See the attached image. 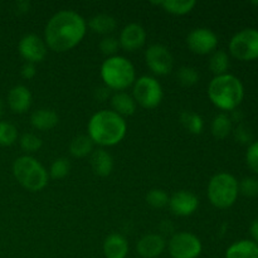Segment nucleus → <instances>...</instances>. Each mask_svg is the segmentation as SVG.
I'll return each instance as SVG.
<instances>
[{
	"instance_id": "obj_1",
	"label": "nucleus",
	"mask_w": 258,
	"mask_h": 258,
	"mask_svg": "<svg viewBox=\"0 0 258 258\" xmlns=\"http://www.w3.org/2000/svg\"><path fill=\"white\" fill-rule=\"evenodd\" d=\"M87 32V22L75 10H59L49 20L44 29V42L57 53L71 50L80 44Z\"/></svg>"
},
{
	"instance_id": "obj_2",
	"label": "nucleus",
	"mask_w": 258,
	"mask_h": 258,
	"mask_svg": "<svg viewBox=\"0 0 258 258\" xmlns=\"http://www.w3.org/2000/svg\"><path fill=\"white\" fill-rule=\"evenodd\" d=\"M88 136L93 144L103 146H115L123 140L127 125L122 116L112 110H101L92 115L87 125Z\"/></svg>"
},
{
	"instance_id": "obj_3",
	"label": "nucleus",
	"mask_w": 258,
	"mask_h": 258,
	"mask_svg": "<svg viewBox=\"0 0 258 258\" xmlns=\"http://www.w3.org/2000/svg\"><path fill=\"white\" fill-rule=\"evenodd\" d=\"M244 96V88L236 76H216L208 85V97L214 106L223 111H234Z\"/></svg>"
},
{
	"instance_id": "obj_4",
	"label": "nucleus",
	"mask_w": 258,
	"mask_h": 258,
	"mask_svg": "<svg viewBox=\"0 0 258 258\" xmlns=\"http://www.w3.org/2000/svg\"><path fill=\"white\" fill-rule=\"evenodd\" d=\"M100 75L106 87L116 92L128 88L136 80L135 67L131 60L118 54L103 60Z\"/></svg>"
},
{
	"instance_id": "obj_5",
	"label": "nucleus",
	"mask_w": 258,
	"mask_h": 258,
	"mask_svg": "<svg viewBox=\"0 0 258 258\" xmlns=\"http://www.w3.org/2000/svg\"><path fill=\"white\" fill-rule=\"evenodd\" d=\"M13 174L18 183L29 191H40L48 185L49 174L33 156L23 155L15 159Z\"/></svg>"
},
{
	"instance_id": "obj_6",
	"label": "nucleus",
	"mask_w": 258,
	"mask_h": 258,
	"mask_svg": "<svg viewBox=\"0 0 258 258\" xmlns=\"http://www.w3.org/2000/svg\"><path fill=\"white\" fill-rule=\"evenodd\" d=\"M208 199L216 208L227 209L233 206L239 194L238 180L229 173L212 176L207 189Z\"/></svg>"
},
{
	"instance_id": "obj_7",
	"label": "nucleus",
	"mask_w": 258,
	"mask_h": 258,
	"mask_svg": "<svg viewBox=\"0 0 258 258\" xmlns=\"http://www.w3.org/2000/svg\"><path fill=\"white\" fill-rule=\"evenodd\" d=\"M133 97L144 108H155L161 103L164 91L161 83L153 76H141L134 82Z\"/></svg>"
},
{
	"instance_id": "obj_8",
	"label": "nucleus",
	"mask_w": 258,
	"mask_h": 258,
	"mask_svg": "<svg viewBox=\"0 0 258 258\" xmlns=\"http://www.w3.org/2000/svg\"><path fill=\"white\" fill-rule=\"evenodd\" d=\"M229 52L239 60H253L258 58V30L247 28L236 33L229 42Z\"/></svg>"
},
{
	"instance_id": "obj_9",
	"label": "nucleus",
	"mask_w": 258,
	"mask_h": 258,
	"mask_svg": "<svg viewBox=\"0 0 258 258\" xmlns=\"http://www.w3.org/2000/svg\"><path fill=\"white\" fill-rule=\"evenodd\" d=\"M171 258H198L203 251L199 237L190 232H179L173 234L168 244Z\"/></svg>"
},
{
	"instance_id": "obj_10",
	"label": "nucleus",
	"mask_w": 258,
	"mask_h": 258,
	"mask_svg": "<svg viewBox=\"0 0 258 258\" xmlns=\"http://www.w3.org/2000/svg\"><path fill=\"white\" fill-rule=\"evenodd\" d=\"M145 62L149 70L156 76L169 75L174 67V57L170 49L159 43L149 45L145 50Z\"/></svg>"
},
{
	"instance_id": "obj_11",
	"label": "nucleus",
	"mask_w": 258,
	"mask_h": 258,
	"mask_svg": "<svg viewBox=\"0 0 258 258\" xmlns=\"http://www.w3.org/2000/svg\"><path fill=\"white\" fill-rule=\"evenodd\" d=\"M186 45L196 54H211L217 50L218 37L209 28H196L186 35Z\"/></svg>"
},
{
	"instance_id": "obj_12",
	"label": "nucleus",
	"mask_w": 258,
	"mask_h": 258,
	"mask_svg": "<svg viewBox=\"0 0 258 258\" xmlns=\"http://www.w3.org/2000/svg\"><path fill=\"white\" fill-rule=\"evenodd\" d=\"M19 54L25 59V62L30 63H40L47 55L48 47L45 44L44 39L37 34H25L18 44Z\"/></svg>"
},
{
	"instance_id": "obj_13",
	"label": "nucleus",
	"mask_w": 258,
	"mask_h": 258,
	"mask_svg": "<svg viewBox=\"0 0 258 258\" xmlns=\"http://www.w3.org/2000/svg\"><path fill=\"white\" fill-rule=\"evenodd\" d=\"M169 208L175 216L189 217L197 212L199 207V199L189 190H179L169 198Z\"/></svg>"
},
{
	"instance_id": "obj_14",
	"label": "nucleus",
	"mask_w": 258,
	"mask_h": 258,
	"mask_svg": "<svg viewBox=\"0 0 258 258\" xmlns=\"http://www.w3.org/2000/svg\"><path fill=\"white\" fill-rule=\"evenodd\" d=\"M120 47L126 52H135L140 49L146 42V30L139 23H130L120 33Z\"/></svg>"
},
{
	"instance_id": "obj_15",
	"label": "nucleus",
	"mask_w": 258,
	"mask_h": 258,
	"mask_svg": "<svg viewBox=\"0 0 258 258\" xmlns=\"http://www.w3.org/2000/svg\"><path fill=\"white\" fill-rule=\"evenodd\" d=\"M166 247V241L161 234L150 233L141 237L136 243V251L144 258H156L160 256Z\"/></svg>"
},
{
	"instance_id": "obj_16",
	"label": "nucleus",
	"mask_w": 258,
	"mask_h": 258,
	"mask_svg": "<svg viewBox=\"0 0 258 258\" xmlns=\"http://www.w3.org/2000/svg\"><path fill=\"white\" fill-rule=\"evenodd\" d=\"M32 92L23 85H17L8 93V105L15 113H24L32 106Z\"/></svg>"
},
{
	"instance_id": "obj_17",
	"label": "nucleus",
	"mask_w": 258,
	"mask_h": 258,
	"mask_svg": "<svg viewBox=\"0 0 258 258\" xmlns=\"http://www.w3.org/2000/svg\"><path fill=\"white\" fill-rule=\"evenodd\" d=\"M103 254L106 258H126L128 254V242L123 236L112 233L103 242Z\"/></svg>"
},
{
	"instance_id": "obj_18",
	"label": "nucleus",
	"mask_w": 258,
	"mask_h": 258,
	"mask_svg": "<svg viewBox=\"0 0 258 258\" xmlns=\"http://www.w3.org/2000/svg\"><path fill=\"white\" fill-rule=\"evenodd\" d=\"M91 168L98 176H108L113 170V158L105 149H97L91 154Z\"/></svg>"
},
{
	"instance_id": "obj_19",
	"label": "nucleus",
	"mask_w": 258,
	"mask_h": 258,
	"mask_svg": "<svg viewBox=\"0 0 258 258\" xmlns=\"http://www.w3.org/2000/svg\"><path fill=\"white\" fill-rule=\"evenodd\" d=\"M59 122V116L50 108H39L30 116V123L39 131H48L54 128Z\"/></svg>"
},
{
	"instance_id": "obj_20",
	"label": "nucleus",
	"mask_w": 258,
	"mask_h": 258,
	"mask_svg": "<svg viewBox=\"0 0 258 258\" xmlns=\"http://www.w3.org/2000/svg\"><path fill=\"white\" fill-rule=\"evenodd\" d=\"M136 106L138 103L135 102L134 97L128 95L125 91H118L111 96V107L112 111L118 113L120 116L125 117V116H131L135 113Z\"/></svg>"
},
{
	"instance_id": "obj_21",
	"label": "nucleus",
	"mask_w": 258,
	"mask_h": 258,
	"mask_svg": "<svg viewBox=\"0 0 258 258\" xmlns=\"http://www.w3.org/2000/svg\"><path fill=\"white\" fill-rule=\"evenodd\" d=\"M226 258H258V243L249 239L236 242L228 247Z\"/></svg>"
},
{
	"instance_id": "obj_22",
	"label": "nucleus",
	"mask_w": 258,
	"mask_h": 258,
	"mask_svg": "<svg viewBox=\"0 0 258 258\" xmlns=\"http://www.w3.org/2000/svg\"><path fill=\"white\" fill-rule=\"evenodd\" d=\"M116 22L115 18L110 14H106V13H100V14H96L88 20V27L92 32L97 33L101 35H110L113 30L116 29Z\"/></svg>"
},
{
	"instance_id": "obj_23",
	"label": "nucleus",
	"mask_w": 258,
	"mask_h": 258,
	"mask_svg": "<svg viewBox=\"0 0 258 258\" xmlns=\"http://www.w3.org/2000/svg\"><path fill=\"white\" fill-rule=\"evenodd\" d=\"M153 4L160 5L166 13L174 15H185L196 8V0H163V2H153Z\"/></svg>"
},
{
	"instance_id": "obj_24",
	"label": "nucleus",
	"mask_w": 258,
	"mask_h": 258,
	"mask_svg": "<svg viewBox=\"0 0 258 258\" xmlns=\"http://www.w3.org/2000/svg\"><path fill=\"white\" fill-rule=\"evenodd\" d=\"M93 141L91 140L88 135H78L71 140L68 150L70 154L75 158H85L92 154L93 151Z\"/></svg>"
},
{
	"instance_id": "obj_25",
	"label": "nucleus",
	"mask_w": 258,
	"mask_h": 258,
	"mask_svg": "<svg viewBox=\"0 0 258 258\" xmlns=\"http://www.w3.org/2000/svg\"><path fill=\"white\" fill-rule=\"evenodd\" d=\"M180 123L188 133L199 135L204 130V120L199 113L194 111H183L180 113Z\"/></svg>"
},
{
	"instance_id": "obj_26",
	"label": "nucleus",
	"mask_w": 258,
	"mask_h": 258,
	"mask_svg": "<svg viewBox=\"0 0 258 258\" xmlns=\"http://www.w3.org/2000/svg\"><path fill=\"white\" fill-rule=\"evenodd\" d=\"M211 130L214 138L226 139L232 131V117L224 112L218 113L212 121Z\"/></svg>"
},
{
	"instance_id": "obj_27",
	"label": "nucleus",
	"mask_w": 258,
	"mask_h": 258,
	"mask_svg": "<svg viewBox=\"0 0 258 258\" xmlns=\"http://www.w3.org/2000/svg\"><path fill=\"white\" fill-rule=\"evenodd\" d=\"M208 66L209 70L216 76L226 75L229 68V57L227 54V52H224L222 49L214 50L212 53L211 58H209Z\"/></svg>"
},
{
	"instance_id": "obj_28",
	"label": "nucleus",
	"mask_w": 258,
	"mask_h": 258,
	"mask_svg": "<svg viewBox=\"0 0 258 258\" xmlns=\"http://www.w3.org/2000/svg\"><path fill=\"white\" fill-rule=\"evenodd\" d=\"M199 75L198 71L194 67H190V66H183L178 70L176 72V78H178V82L180 85L186 86V87H190V86H194L199 81Z\"/></svg>"
},
{
	"instance_id": "obj_29",
	"label": "nucleus",
	"mask_w": 258,
	"mask_h": 258,
	"mask_svg": "<svg viewBox=\"0 0 258 258\" xmlns=\"http://www.w3.org/2000/svg\"><path fill=\"white\" fill-rule=\"evenodd\" d=\"M18 130L13 123L0 121V146H10L17 141Z\"/></svg>"
},
{
	"instance_id": "obj_30",
	"label": "nucleus",
	"mask_w": 258,
	"mask_h": 258,
	"mask_svg": "<svg viewBox=\"0 0 258 258\" xmlns=\"http://www.w3.org/2000/svg\"><path fill=\"white\" fill-rule=\"evenodd\" d=\"M169 194L163 189H151L146 194V202L153 208H164L169 204Z\"/></svg>"
},
{
	"instance_id": "obj_31",
	"label": "nucleus",
	"mask_w": 258,
	"mask_h": 258,
	"mask_svg": "<svg viewBox=\"0 0 258 258\" xmlns=\"http://www.w3.org/2000/svg\"><path fill=\"white\" fill-rule=\"evenodd\" d=\"M71 163L67 158H58L52 163L49 169V176L52 179H63L70 174Z\"/></svg>"
},
{
	"instance_id": "obj_32",
	"label": "nucleus",
	"mask_w": 258,
	"mask_h": 258,
	"mask_svg": "<svg viewBox=\"0 0 258 258\" xmlns=\"http://www.w3.org/2000/svg\"><path fill=\"white\" fill-rule=\"evenodd\" d=\"M20 146L24 151H28V153H34V151H38L40 148H42L43 143L42 139L38 135L32 133H27L20 138Z\"/></svg>"
},
{
	"instance_id": "obj_33",
	"label": "nucleus",
	"mask_w": 258,
	"mask_h": 258,
	"mask_svg": "<svg viewBox=\"0 0 258 258\" xmlns=\"http://www.w3.org/2000/svg\"><path fill=\"white\" fill-rule=\"evenodd\" d=\"M98 48H100L101 52L105 55L108 57H112V55H116V52L120 48V42L116 37H112V35H106L101 39L100 44H98Z\"/></svg>"
},
{
	"instance_id": "obj_34",
	"label": "nucleus",
	"mask_w": 258,
	"mask_h": 258,
	"mask_svg": "<svg viewBox=\"0 0 258 258\" xmlns=\"http://www.w3.org/2000/svg\"><path fill=\"white\" fill-rule=\"evenodd\" d=\"M239 193L243 196L249 197H257L258 196V179L252 178V176H247V178L242 179L241 183H238Z\"/></svg>"
},
{
	"instance_id": "obj_35",
	"label": "nucleus",
	"mask_w": 258,
	"mask_h": 258,
	"mask_svg": "<svg viewBox=\"0 0 258 258\" xmlns=\"http://www.w3.org/2000/svg\"><path fill=\"white\" fill-rule=\"evenodd\" d=\"M246 161L249 169L258 174V141H254L248 146L246 153Z\"/></svg>"
},
{
	"instance_id": "obj_36",
	"label": "nucleus",
	"mask_w": 258,
	"mask_h": 258,
	"mask_svg": "<svg viewBox=\"0 0 258 258\" xmlns=\"http://www.w3.org/2000/svg\"><path fill=\"white\" fill-rule=\"evenodd\" d=\"M20 75L25 80H32L35 75H37V68H35L34 63L25 62L22 66V70H20Z\"/></svg>"
},
{
	"instance_id": "obj_37",
	"label": "nucleus",
	"mask_w": 258,
	"mask_h": 258,
	"mask_svg": "<svg viewBox=\"0 0 258 258\" xmlns=\"http://www.w3.org/2000/svg\"><path fill=\"white\" fill-rule=\"evenodd\" d=\"M236 136L241 143H247V141L251 139V134L248 133V130H247L244 126H238V127H237Z\"/></svg>"
},
{
	"instance_id": "obj_38",
	"label": "nucleus",
	"mask_w": 258,
	"mask_h": 258,
	"mask_svg": "<svg viewBox=\"0 0 258 258\" xmlns=\"http://www.w3.org/2000/svg\"><path fill=\"white\" fill-rule=\"evenodd\" d=\"M110 95H111V90L106 87V86L105 87H100L96 90V98H98L100 101L107 100V98L110 97Z\"/></svg>"
},
{
	"instance_id": "obj_39",
	"label": "nucleus",
	"mask_w": 258,
	"mask_h": 258,
	"mask_svg": "<svg viewBox=\"0 0 258 258\" xmlns=\"http://www.w3.org/2000/svg\"><path fill=\"white\" fill-rule=\"evenodd\" d=\"M249 233H251L252 241L258 243V219H254L249 227Z\"/></svg>"
},
{
	"instance_id": "obj_40",
	"label": "nucleus",
	"mask_w": 258,
	"mask_h": 258,
	"mask_svg": "<svg viewBox=\"0 0 258 258\" xmlns=\"http://www.w3.org/2000/svg\"><path fill=\"white\" fill-rule=\"evenodd\" d=\"M3 115H4V102H3V100L0 98V118H2Z\"/></svg>"
},
{
	"instance_id": "obj_41",
	"label": "nucleus",
	"mask_w": 258,
	"mask_h": 258,
	"mask_svg": "<svg viewBox=\"0 0 258 258\" xmlns=\"http://www.w3.org/2000/svg\"><path fill=\"white\" fill-rule=\"evenodd\" d=\"M252 4H254V5H258V2H253V3H252Z\"/></svg>"
}]
</instances>
